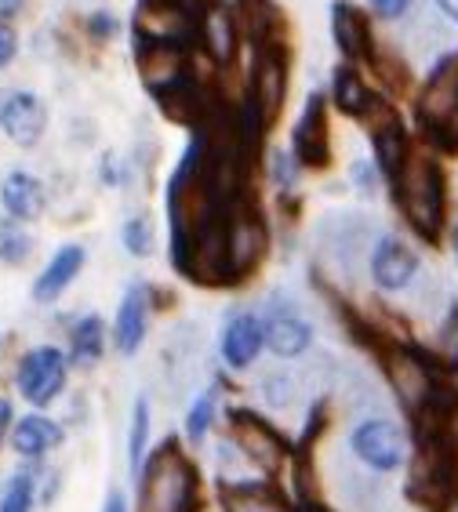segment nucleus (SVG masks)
<instances>
[{
	"mask_svg": "<svg viewBox=\"0 0 458 512\" xmlns=\"http://www.w3.org/2000/svg\"><path fill=\"white\" fill-rule=\"evenodd\" d=\"M451 251H455V258H458V222L451 226Z\"/></svg>",
	"mask_w": 458,
	"mask_h": 512,
	"instance_id": "obj_39",
	"label": "nucleus"
},
{
	"mask_svg": "<svg viewBox=\"0 0 458 512\" xmlns=\"http://www.w3.org/2000/svg\"><path fill=\"white\" fill-rule=\"evenodd\" d=\"M22 8H26V0H0V22H11L19 19Z\"/></svg>",
	"mask_w": 458,
	"mask_h": 512,
	"instance_id": "obj_38",
	"label": "nucleus"
},
{
	"mask_svg": "<svg viewBox=\"0 0 458 512\" xmlns=\"http://www.w3.org/2000/svg\"><path fill=\"white\" fill-rule=\"evenodd\" d=\"M33 237L26 222H15V218H0V262L4 266H26L33 255Z\"/></svg>",
	"mask_w": 458,
	"mask_h": 512,
	"instance_id": "obj_24",
	"label": "nucleus"
},
{
	"mask_svg": "<svg viewBox=\"0 0 458 512\" xmlns=\"http://www.w3.org/2000/svg\"><path fill=\"white\" fill-rule=\"evenodd\" d=\"M106 345H110V331H106V320L99 313H84L73 320L70 327V367H95L106 356Z\"/></svg>",
	"mask_w": 458,
	"mask_h": 512,
	"instance_id": "obj_21",
	"label": "nucleus"
},
{
	"mask_svg": "<svg viewBox=\"0 0 458 512\" xmlns=\"http://www.w3.org/2000/svg\"><path fill=\"white\" fill-rule=\"evenodd\" d=\"M222 512H291V509L269 483L237 480L222 491Z\"/></svg>",
	"mask_w": 458,
	"mask_h": 512,
	"instance_id": "obj_22",
	"label": "nucleus"
},
{
	"mask_svg": "<svg viewBox=\"0 0 458 512\" xmlns=\"http://www.w3.org/2000/svg\"><path fill=\"white\" fill-rule=\"evenodd\" d=\"M379 182H382V171L375 168V160L357 157L349 164V186L360 189L364 197H375V193H379Z\"/></svg>",
	"mask_w": 458,
	"mask_h": 512,
	"instance_id": "obj_30",
	"label": "nucleus"
},
{
	"mask_svg": "<svg viewBox=\"0 0 458 512\" xmlns=\"http://www.w3.org/2000/svg\"><path fill=\"white\" fill-rule=\"evenodd\" d=\"M371 149H375V168L382 171L386 182L397 178V171L404 168V160L411 157V135H408V124L393 113V109L382 102L375 113H371Z\"/></svg>",
	"mask_w": 458,
	"mask_h": 512,
	"instance_id": "obj_12",
	"label": "nucleus"
},
{
	"mask_svg": "<svg viewBox=\"0 0 458 512\" xmlns=\"http://www.w3.org/2000/svg\"><path fill=\"white\" fill-rule=\"evenodd\" d=\"M419 273H422V258L404 237H397V233H382V237L371 244L368 276L382 295H400V291H408V287L419 280Z\"/></svg>",
	"mask_w": 458,
	"mask_h": 512,
	"instance_id": "obj_7",
	"label": "nucleus"
},
{
	"mask_svg": "<svg viewBox=\"0 0 458 512\" xmlns=\"http://www.w3.org/2000/svg\"><path fill=\"white\" fill-rule=\"evenodd\" d=\"M215 407H219V393H215V389H204L190 404V411H186V440H190L193 447H200L208 440L211 422H215Z\"/></svg>",
	"mask_w": 458,
	"mask_h": 512,
	"instance_id": "obj_26",
	"label": "nucleus"
},
{
	"mask_svg": "<svg viewBox=\"0 0 458 512\" xmlns=\"http://www.w3.org/2000/svg\"><path fill=\"white\" fill-rule=\"evenodd\" d=\"M349 451L371 473H393L408 462V436L393 418H364L349 433Z\"/></svg>",
	"mask_w": 458,
	"mask_h": 512,
	"instance_id": "obj_5",
	"label": "nucleus"
},
{
	"mask_svg": "<svg viewBox=\"0 0 458 512\" xmlns=\"http://www.w3.org/2000/svg\"><path fill=\"white\" fill-rule=\"evenodd\" d=\"M33 502H37V480L30 469L11 473L0 487V512H33Z\"/></svg>",
	"mask_w": 458,
	"mask_h": 512,
	"instance_id": "obj_25",
	"label": "nucleus"
},
{
	"mask_svg": "<svg viewBox=\"0 0 458 512\" xmlns=\"http://www.w3.org/2000/svg\"><path fill=\"white\" fill-rule=\"evenodd\" d=\"M150 400L139 396L131 407V425H128V469L131 476H142V465L150 458Z\"/></svg>",
	"mask_w": 458,
	"mask_h": 512,
	"instance_id": "obj_23",
	"label": "nucleus"
},
{
	"mask_svg": "<svg viewBox=\"0 0 458 512\" xmlns=\"http://www.w3.org/2000/svg\"><path fill=\"white\" fill-rule=\"evenodd\" d=\"M197 505V483L190 462L182 458L179 444L168 440L160 454L146 458L139 480V509L142 512H193Z\"/></svg>",
	"mask_w": 458,
	"mask_h": 512,
	"instance_id": "obj_2",
	"label": "nucleus"
},
{
	"mask_svg": "<svg viewBox=\"0 0 458 512\" xmlns=\"http://www.w3.org/2000/svg\"><path fill=\"white\" fill-rule=\"evenodd\" d=\"M150 313H153V298L150 287L131 284L124 295H120L117 316H113V349L120 356H135L150 335Z\"/></svg>",
	"mask_w": 458,
	"mask_h": 512,
	"instance_id": "obj_15",
	"label": "nucleus"
},
{
	"mask_svg": "<svg viewBox=\"0 0 458 512\" xmlns=\"http://www.w3.org/2000/svg\"><path fill=\"white\" fill-rule=\"evenodd\" d=\"M415 8V0H368V15L379 22H404Z\"/></svg>",
	"mask_w": 458,
	"mask_h": 512,
	"instance_id": "obj_31",
	"label": "nucleus"
},
{
	"mask_svg": "<svg viewBox=\"0 0 458 512\" xmlns=\"http://www.w3.org/2000/svg\"><path fill=\"white\" fill-rule=\"evenodd\" d=\"M266 251V226L255 207L233 204L226 207V280H240L262 262Z\"/></svg>",
	"mask_w": 458,
	"mask_h": 512,
	"instance_id": "obj_6",
	"label": "nucleus"
},
{
	"mask_svg": "<svg viewBox=\"0 0 458 512\" xmlns=\"http://www.w3.org/2000/svg\"><path fill=\"white\" fill-rule=\"evenodd\" d=\"M8 440H11V451L19 454V458L37 462V458L51 454L66 440V429L55 418H48V414H26V418H19V422L11 425Z\"/></svg>",
	"mask_w": 458,
	"mask_h": 512,
	"instance_id": "obj_20",
	"label": "nucleus"
},
{
	"mask_svg": "<svg viewBox=\"0 0 458 512\" xmlns=\"http://www.w3.org/2000/svg\"><path fill=\"white\" fill-rule=\"evenodd\" d=\"M266 349L277 360H299L313 349V324L295 306H273L262 316Z\"/></svg>",
	"mask_w": 458,
	"mask_h": 512,
	"instance_id": "obj_16",
	"label": "nucleus"
},
{
	"mask_svg": "<svg viewBox=\"0 0 458 512\" xmlns=\"http://www.w3.org/2000/svg\"><path fill=\"white\" fill-rule=\"evenodd\" d=\"M84 266H88V247L62 244L59 251L48 258V266L40 269L37 280H33V302H37V306H55V302L73 287V280L84 273Z\"/></svg>",
	"mask_w": 458,
	"mask_h": 512,
	"instance_id": "obj_17",
	"label": "nucleus"
},
{
	"mask_svg": "<svg viewBox=\"0 0 458 512\" xmlns=\"http://www.w3.org/2000/svg\"><path fill=\"white\" fill-rule=\"evenodd\" d=\"M237 40H240V22L233 8H226L222 0H208L197 19V48L204 51V59L211 66H229L237 59Z\"/></svg>",
	"mask_w": 458,
	"mask_h": 512,
	"instance_id": "obj_11",
	"label": "nucleus"
},
{
	"mask_svg": "<svg viewBox=\"0 0 458 512\" xmlns=\"http://www.w3.org/2000/svg\"><path fill=\"white\" fill-rule=\"evenodd\" d=\"M70 382V356L59 345H33L19 356L15 367V389L33 407H48L66 393Z\"/></svg>",
	"mask_w": 458,
	"mask_h": 512,
	"instance_id": "obj_4",
	"label": "nucleus"
},
{
	"mask_svg": "<svg viewBox=\"0 0 458 512\" xmlns=\"http://www.w3.org/2000/svg\"><path fill=\"white\" fill-rule=\"evenodd\" d=\"M11 425H15V411H11V400L8 396H0V440L11 433Z\"/></svg>",
	"mask_w": 458,
	"mask_h": 512,
	"instance_id": "obj_37",
	"label": "nucleus"
},
{
	"mask_svg": "<svg viewBox=\"0 0 458 512\" xmlns=\"http://www.w3.org/2000/svg\"><path fill=\"white\" fill-rule=\"evenodd\" d=\"M266 349V327L262 316L251 309H237L233 316H226V324L219 331V356L229 371H248Z\"/></svg>",
	"mask_w": 458,
	"mask_h": 512,
	"instance_id": "obj_9",
	"label": "nucleus"
},
{
	"mask_svg": "<svg viewBox=\"0 0 458 512\" xmlns=\"http://www.w3.org/2000/svg\"><path fill=\"white\" fill-rule=\"evenodd\" d=\"M433 364H440L444 371H451V375H458V309L455 313L440 324L437 331V353L429 356Z\"/></svg>",
	"mask_w": 458,
	"mask_h": 512,
	"instance_id": "obj_28",
	"label": "nucleus"
},
{
	"mask_svg": "<svg viewBox=\"0 0 458 512\" xmlns=\"http://www.w3.org/2000/svg\"><path fill=\"white\" fill-rule=\"evenodd\" d=\"M99 175H102V186H124V160L117 153H106L99 164Z\"/></svg>",
	"mask_w": 458,
	"mask_h": 512,
	"instance_id": "obj_34",
	"label": "nucleus"
},
{
	"mask_svg": "<svg viewBox=\"0 0 458 512\" xmlns=\"http://www.w3.org/2000/svg\"><path fill=\"white\" fill-rule=\"evenodd\" d=\"M229 433H233V447L244 451V458L262 465V469H277V465L284 462V454H288V447H284L277 429H273L266 418H259V414H251V411L229 414Z\"/></svg>",
	"mask_w": 458,
	"mask_h": 512,
	"instance_id": "obj_10",
	"label": "nucleus"
},
{
	"mask_svg": "<svg viewBox=\"0 0 458 512\" xmlns=\"http://www.w3.org/2000/svg\"><path fill=\"white\" fill-rule=\"evenodd\" d=\"M15 59H19V33L11 22H0V69H8Z\"/></svg>",
	"mask_w": 458,
	"mask_h": 512,
	"instance_id": "obj_33",
	"label": "nucleus"
},
{
	"mask_svg": "<svg viewBox=\"0 0 458 512\" xmlns=\"http://www.w3.org/2000/svg\"><path fill=\"white\" fill-rule=\"evenodd\" d=\"M328 99L335 102L339 113H346L353 120H371V113L382 106L379 91L371 88L364 73H360V66H353V62H339V66L331 69Z\"/></svg>",
	"mask_w": 458,
	"mask_h": 512,
	"instance_id": "obj_18",
	"label": "nucleus"
},
{
	"mask_svg": "<svg viewBox=\"0 0 458 512\" xmlns=\"http://www.w3.org/2000/svg\"><path fill=\"white\" fill-rule=\"evenodd\" d=\"M288 102V51L284 40L255 44V62L248 73V95H244V117L251 131L269 128Z\"/></svg>",
	"mask_w": 458,
	"mask_h": 512,
	"instance_id": "obj_3",
	"label": "nucleus"
},
{
	"mask_svg": "<svg viewBox=\"0 0 458 512\" xmlns=\"http://www.w3.org/2000/svg\"><path fill=\"white\" fill-rule=\"evenodd\" d=\"M429 8L437 11V15H444L451 26H458V4L455 0H429Z\"/></svg>",
	"mask_w": 458,
	"mask_h": 512,
	"instance_id": "obj_36",
	"label": "nucleus"
},
{
	"mask_svg": "<svg viewBox=\"0 0 458 512\" xmlns=\"http://www.w3.org/2000/svg\"><path fill=\"white\" fill-rule=\"evenodd\" d=\"M0 204H4V215L8 218L30 226V222L44 218V211H48V186L33 171L15 168L0 182Z\"/></svg>",
	"mask_w": 458,
	"mask_h": 512,
	"instance_id": "obj_19",
	"label": "nucleus"
},
{
	"mask_svg": "<svg viewBox=\"0 0 458 512\" xmlns=\"http://www.w3.org/2000/svg\"><path fill=\"white\" fill-rule=\"evenodd\" d=\"M120 244L131 258H150L153 247H157V229L146 215H131L124 226H120Z\"/></svg>",
	"mask_w": 458,
	"mask_h": 512,
	"instance_id": "obj_27",
	"label": "nucleus"
},
{
	"mask_svg": "<svg viewBox=\"0 0 458 512\" xmlns=\"http://www.w3.org/2000/svg\"><path fill=\"white\" fill-rule=\"evenodd\" d=\"M331 37H335L342 62L364 66L371 48H375V30H371L368 8H357L353 0H335L331 4Z\"/></svg>",
	"mask_w": 458,
	"mask_h": 512,
	"instance_id": "obj_14",
	"label": "nucleus"
},
{
	"mask_svg": "<svg viewBox=\"0 0 458 512\" xmlns=\"http://www.w3.org/2000/svg\"><path fill=\"white\" fill-rule=\"evenodd\" d=\"M80 30H84V37H88L91 44H110L120 33V19L110 8H91V11H84Z\"/></svg>",
	"mask_w": 458,
	"mask_h": 512,
	"instance_id": "obj_29",
	"label": "nucleus"
},
{
	"mask_svg": "<svg viewBox=\"0 0 458 512\" xmlns=\"http://www.w3.org/2000/svg\"><path fill=\"white\" fill-rule=\"evenodd\" d=\"M291 153H295L302 168H324L331 160L328 117H324V95L320 91L309 95L295 128H291Z\"/></svg>",
	"mask_w": 458,
	"mask_h": 512,
	"instance_id": "obj_13",
	"label": "nucleus"
},
{
	"mask_svg": "<svg viewBox=\"0 0 458 512\" xmlns=\"http://www.w3.org/2000/svg\"><path fill=\"white\" fill-rule=\"evenodd\" d=\"M262 400H266L269 407H288L291 400H295V382H291L288 375H269L266 382H262Z\"/></svg>",
	"mask_w": 458,
	"mask_h": 512,
	"instance_id": "obj_32",
	"label": "nucleus"
},
{
	"mask_svg": "<svg viewBox=\"0 0 458 512\" xmlns=\"http://www.w3.org/2000/svg\"><path fill=\"white\" fill-rule=\"evenodd\" d=\"M440 512H458V502H448V505H444V509H440Z\"/></svg>",
	"mask_w": 458,
	"mask_h": 512,
	"instance_id": "obj_40",
	"label": "nucleus"
},
{
	"mask_svg": "<svg viewBox=\"0 0 458 512\" xmlns=\"http://www.w3.org/2000/svg\"><path fill=\"white\" fill-rule=\"evenodd\" d=\"M0 131L19 149L40 146V138L48 135V106L37 91L15 88L0 99Z\"/></svg>",
	"mask_w": 458,
	"mask_h": 512,
	"instance_id": "obj_8",
	"label": "nucleus"
},
{
	"mask_svg": "<svg viewBox=\"0 0 458 512\" xmlns=\"http://www.w3.org/2000/svg\"><path fill=\"white\" fill-rule=\"evenodd\" d=\"M102 512H128V494L120 491V487H110L106 502H102Z\"/></svg>",
	"mask_w": 458,
	"mask_h": 512,
	"instance_id": "obj_35",
	"label": "nucleus"
},
{
	"mask_svg": "<svg viewBox=\"0 0 458 512\" xmlns=\"http://www.w3.org/2000/svg\"><path fill=\"white\" fill-rule=\"evenodd\" d=\"M397 193L400 215L422 240H437L444 233V215H448V182L440 168L437 153L429 146H415L404 168L389 182Z\"/></svg>",
	"mask_w": 458,
	"mask_h": 512,
	"instance_id": "obj_1",
	"label": "nucleus"
}]
</instances>
